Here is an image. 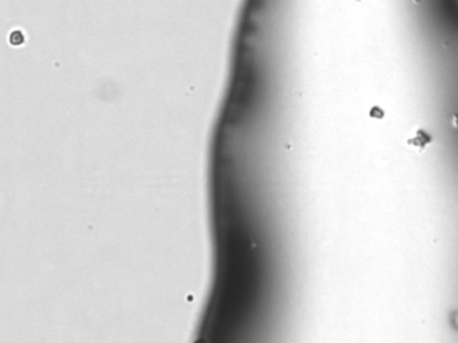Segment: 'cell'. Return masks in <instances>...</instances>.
Returning a JSON list of instances; mask_svg holds the SVG:
<instances>
[{
    "label": "cell",
    "instance_id": "obj_1",
    "mask_svg": "<svg viewBox=\"0 0 458 343\" xmlns=\"http://www.w3.org/2000/svg\"><path fill=\"white\" fill-rule=\"evenodd\" d=\"M26 40H27L26 34H24L23 30H20V28H15V30H12V31L8 34V43H10V46L12 47L24 46Z\"/></svg>",
    "mask_w": 458,
    "mask_h": 343
}]
</instances>
